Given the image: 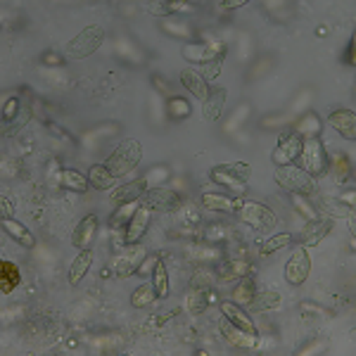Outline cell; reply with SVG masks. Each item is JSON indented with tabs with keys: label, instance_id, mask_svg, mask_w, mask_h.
I'll list each match as a JSON object with an SVG mask.
<instances>
[{
	"label": "cell",
	"instance_id": "cell-44",
	"mask_svg": "<svg viewBox=\"0 0 356 356\" xmlns=\"http://www.w3.org/2000/svg\"><path fill=\"white\" fill-rule=\"evenodd\" d=\"M17 110H19V102L14 100V98H10L8 100V105H5V110H3V117H5V121H14V115H17Z\"/></svg>",
	"mask_w": 356,
	"mask_h": 356
},
{
	"label": "cell",
	"instance_id": "cell-46",
	"mask_svg": "<svg viewBox=\"0 0 356 356\" xmlns=\"http://www.w3.org/2000/svg\"><path fill=\"white\" fill-rule=\"evenodd\" d=\"M0 204H3V219H12L14 217V207H12V202L8 199V195L0 197Z\"/></svg>",
	"mask_w": 356,
	"mask_h": 356
},
{
	"label": "cell",
	"instance_id": "cell-2",
	"mask_svg": "<svg viewBox=\"0 0 356 356\" xmlns=\"http://www.w3.org/2000/svg\"><path fill=\"white\" fill-rule=\"evenodd\" d=\"M140 159H143V145H140L138 140L128 138L117 145L115 152L107 157L105 164L117 178H121V176L131 174V171L140 164Z\"/></svg>",
	"mask_w": 356,
	"mask_h": 356
},
{
	"label": "cell",
	"instance_id": "cell-34",
	"mask_svg": "<svg viewBox=\"0 0 356 356\" xmlns=\"http://www.w3.org/2000/svg\"><path fill=\"white\" fill-rule=\"evenodd\" d=\"M0 271H3V276H0V288H3V293H12V290L19 285L17 266L10 264V261H3V264H0Z\"/></svg>",
	"mask_w": 356,
	"mask_h": 356
},
{
	"label": "cell",
	"instance_id": "cell-12",
	"mask_svg": "<svg viewBox=\"0 0 356 356\" xmlns=\"http://www.w3.org/2000/svg\"><path fill=\"white\" fill-rule=\"evenodd\" d=\"M150 219H152V212H150V209L145 207V204H140L138 212L133 214V219L128 221L126 233H123V237H121V245H138L140 237H143L145 230H148Z\"/></svg>",
	"mask_w": 356,
	"mask_h": 356
},
{
	"label": "cell",
	"instance_id": "cell-49",
	"mask_svg": "<svg viewBox=\"0 0 356 356\" xmlns=\"http://www.w3.org/2000/svg\"><path fill=\"white\" fill-rule=\"evenodd\" d=\"M43 59H50V62H55V64H59V57H57V55H52V52H48V55H46V57H43Z\"/></svg>",
	"mask_w": 356,
	"mask_h": 356
},
{
	"label": "cell",
	"instance_id": "cell-47",
	"mask_svg": "<svg viewBox=\"0 0 356 356\" xmlns=\"http://www.w3.org/2000/svg\"><path fill=\"white\" fill-rule=\"evenodd\" d=\"M247 0H228V3H219L217 8L221 10H237V8H245Z\"/></svg>",
	"mask_w": 356,
	"mask_h": 356
},
{
	"label": "cell",
	"instance_id": "cell-48",
	"mask_svg": "<svg viewBox=\"0 0 356 356\" xmlns=\"http://www.w3.org/2000/svg\"><path fill=\"white\" fill-rule=\"evenodd\" d=\"M339 202L349 204V207H354V190L352 192H344V195H339Z\"/></svg>",
	"mask_w": 356,
	"mask_h": 356
},
{
	"label": "cell",
	"instance_id": "cell-10",
	"mask_svg": "<svg viewBox=\"0 0 356 356\" xmlns=\"http://www.w3.org/2000/svg\"><path fill=\"white\" fill-rule=\"evenodd\" d=\"M219 333L230 347H237V349H257L259 347V337L257 333H247L242 328L233 326L226 316H221L219 321Z\"/></svg>",
	"mask_w": 356,
	"mask_h": 356
},
{
	"label": "cell",
	"instance_id": "cell-31",
	"mask_svg": "<svg viewBox=\"0 0 356 356\" xmlns=\"http://www.w3.org/2000/svg\"><path fill=\"white\" fill-rule=\"evenodd\" d=\"M138 207H140V199H136V202H126V204H117L115 214H112V219H110V226L112 228L128 226V221L133 219V214L138 212Z\"/></svg>",
	"mask_w": 356,
	"mask_h": 356
},
{
	"label": "cell",
	"instance_id": "cell-13",
	"mask_svg": "<svg viewBox=\"0 0 356 356\" xmlns=\"http://www.w3.org/2000/svg\"><path fill=\"white\" fill-rule=\"evenodd\" d=\"M245 199L226 195V192H204L202 195V207L209 212H221V214H237Z\"/></svg>",
	"mask_w": 356,
	"mask_h": 356
},
{
	"label": "cell",
	"instance_id": "cell-11",
	"mask_svg": "<svg viewBox=\"0 0 356 356\" xmlns=\"http://www.w3.org/2000/svg\"><path fill=\"white\" fill-rule=\"evenodd\" d=\"M145 259V250L140 245H126V250L115 259V276L117 278H128L138 273V266Z\"/></svg>",
	"mask_w": 356,
	"mask_h": 356
},
{
	"label": "cell",
	"instance_id": "cell-14",
	"mask_svg": "<svg viewBox=\"0 0 356 356\" xmlns=\"http://www.w3.org/2000/svg\"><path fill=\"white\" fill-rule=\"evenodd\" d=\"M95 235H98V217L88 214L79 221V226L72 233V245L77 250H90V245L95 242Z\"/></svg>",
	"mask_w": 356,
	"mask_h": 356
},
{
	"label": "cell",
	"instance_id": "cell-22",
	"mask_svg": "<svg viewBox=\"0 0 356 356\" xmlns=\"http://www.w3.org/2000/svg\"><path fill=\"white\" fill-rule=\"evenodd\" d=\"M181 83L186 86L188 90H190L192 95H195L197 100H207V95H209V83L204 81L202 77H199V72L197 69H192V67H188V69H183L181 72Z\"/></svg>",
	"mask_w": 356,
	"mask_h": 356
},
{
	"label": "cell",
	"instance_id": "cell-6",
	"mask_svg": "<svg viewBox=\"0 0 356 356\" xmlns=\"http://www.w3.org/2000/svg\"><path fill=\"white\" fill-rule=\"evenodd\" d=\"M140 204H145L150 212L176 214L181 209L183 199L176 190H169V188H148V192L140 197Z\"/></svg>",
	"mask_w": 356,
	"mask_h": 356
},
{
	"label": "cell",
	"instance_id": "cell-19",
	"mask_svg": "<svg viewBox=\"0 0 356 356\" xmlns=\"http://www.w3.org/2000/svg\"><path fill=\"white\" fill-rule=\"evenodd\" d=\"M333 230V219H321V221H309L306 228L301 230V240H304V247H316L318 242H323Z\"/></svg>",
	"mask_w": 356,
	"mask_h": 356
},
{
	"label": "cell",
	"instance_id": "cell-28",
	"mask_svg": "<svg viewBox=\"0 0 356 356\" xmlns=\"http://www.w3.org/2000/svg\"><path fill=\"white\" fill-rule=\"evenodd\" d=\"M255 293H257V280L255 276H242L240 283L235 285V293H233V301L240 306H250V301L255 299Z\"/></svg>",
	"mask_w": 356,
	"mask_h": 356
},
{
	"label": "cell",
	"instance_id": "cell-37",
	"mask_svg": "<svg viewBox=\"0 0 356 356\" xmlns=\"http://www.w3.org/2000/svg\"><path fill=\"white\" fill-rule=\"evenodd\" d=\"M212 285H214V276L209 271H195V276H192L190 285L188 288L190 290H199V293H212Z\"/></svg>",
	"mask_w": 356,
	"mask_h": 356
},
{
	"label": "cell",
	"instance_id": "cell-8",
	"mask_svg": "<svg viewBox=\"0 0 356 356\" xmlns=\"http://www.w3.org/2000/svg\"><path fill=\"white\" fill-rule=\"evenodd\" d=\"M309 273H311L309 250H306V247H297L293 257L288 259V264H285V280H288L290 285H295V288H299V285L306 283Z\"/></svg>",
	"mask_w": 356,
	"mask_h": 356
},
{
	"label": "cell",
	"instance_id": "cell-43",
	"mask_svg": "<svg viewBox=\"0 0 356 356\" xmlns=\"http://www.w3.org/2000/svg\"><path fill=\"white\" fill-rule=\"evenodd\" d=\"M226 233V228L224 226H209L207 230H204V237H207V242H219V240H224V235Z\"/></svg>",
	"mask_w": 356,
	"mask_h": 356
},
{
	"label": "cell",
	"instance_id": "cell-40",
	"mask_svg": "<svg viewBox=\"0 0 356 356\" xmlns=\"http://www.w3.org/2000/svg\"><path fill=\"white\" fill-rule=\"evenodd\" d=\"M188 252H190L192 259H207V261H212V259L219 257V250H214V247H202V245L190 247Z\"/></svg>",
	"mask_w": 356,
	"mask_h": 356
},
{
	"label": "cell",
	"instance_id": "cell-25",
	"mask_svg": "<svg viewBox=\"0 0 356 356\" xmlns=\"http://www.w3.org/2000/svg\"><path fill=\"white\" fill-rule=\"evenodd\" d=\"M90 266H93V252L90 250H79L77 259L72 261V266H69V285H79L81 280H83L86 273L90 271Z\"/></svg>",
	"mask_w": 356,
	"mask_h": 356
},
{
	"label": "cell",
	"instance_id": "cell-30",
	"mask_svg": "<svg viewBox=\"0 0 356 356\" xmlns=\"http://www.w3.org/2000/svg\"><path fill=\"white\" fill-rule=\"evenodd\" d=\"M59 183H62L67 190H74V192H86L88 190V176L79 174V171L74 169H62V178H59Z\"/></svg>",
	"mask_w": 356,
	"mask_h": 356
},
{
	"label": "cell",
	"instance_id": "cell-27",
	"mask_svg": "<svg viewBox=\"0 0 356 356\" xmlns=\"http://www.w3.org/2000/svg\"><path fill=\"white\" fill-rule=\"evenodd\" d=\"M318 212H323L328 219H354V207L339 202V199H318Z\"/></svg>",
	"mask_w": 356,
	"mask_h": 356
},
{
	"label": "cell",
	"instance_id": "cell-3",
	"mask_svg": "<svg viewBox=\"0 0 356 356\" xmlns=\"http://www.w3.org/2000/svg\"><path fill=\"white\" fill-rule=\"evenodd\" d=\"M276 183L280 188H285L288 192H293V195H299V197L316 195V178H311L297 164L276 166Z\"/></svg>",
	"mask_w": 356,
	"mask_h": 356
},
{
	"label": "cell",
	"instance_id": "cell-1",
	"mask_svg": "<svg viewBox=\"0 0 356 356\" xmlns=\"http://www.w3.org/2000/svg\"><path fill=\"white\" fill-rule=\"evenodd\" d=\"M297 166L306 171L311 178H321L330 171V159L326 155V148L318 138H301V152L297 157Z\"/></svg>",
	"mask_w": 356,
	"mask_h": 356
},
{
	"label": "cell",
	"instance_id": "cell-23",
	"mask_svg": "<svg viewBox=\"0 0 356 356\" xmlns=\"http://www.w3.org/2000/svg\"><path fill=\"white\" fill-rule=\"evenodd\" d=\"M3 230L8 233L10 237H12L17 245L26 247V250H31V247L36 245V237L31 235V230L26 228L24 224H19V221L14 219H3Z\"/></svg>",
	"mask_w": 356,
	"mask_h": 356
},
{
	"label": "cell",
	"instance_id": "cell-45",
	"mask_svg": "<svg viewBox=\"0 0 356 356\" xmlns=\"http://www.w3.org/2000/svg\"><path fill=\"white\" fill-rule=\"evenodd\" d=\"M178 110H181L183 117L190 115V107L186 105V100H183V98H174V100H171V112H174V115H178Z\"/></svg>",
	"mask_w": 356,
	"mask_h": 356
},
{
	"label": "cell",
	"instance_id": "cell-21",
	"mask_svg": "<svg viewBox=\"0 0 356 356\" xmlns=\"http://www.w3.org/2000/svg\"><path fill=\"white\" fill-rule=\"evenodd\" d=\"M226 88H209V95L202 105V117L204 121H217L224 112V105H226Z\"/></svg>",
	"mask_w": 356,
	"mask_h": 356
},
{
	"label": "cell",
	"instance_id": "cell-17",
	"mask_svg": "<svg viewBox=\"0 0 356 356\" xmlns=\"http://www.w3.org/2000/svg\"><path fill=\"white\" fill-rule=\"evenodd\" d=\"M221 316H226L230 323H233V326L242 328V330H247V333H257V328H255V321H252V316L247 314V311L242 309L240 304H235L233 299H230V301H221Z\"/></svg>",
	"mask_w": 356,
	"mask_h": 356
},
{
	"label": "cell",
	"instance_id": "cell-38",
	"mask_svg": "<svg viewBox=\"0 0 356 356\" xmlns=\"http://www.w3.org/2000/svg\"><path fill=\"white\" fill-rule=\"evenodd\" d=\"M311 128H314V133L318 136V131H321V121H318V117L314 115V112H311V115H306L304 119H301L299 126H297L295 131L299 133L301 138H314V136H311Z\"/></svg>",
	"mask_w": 356,
	"mask_h": 356
},
{
	"label": "cell",
	"instance_id": "cell-26",
	"mask_svg": "<svg viewBox=\"0 0 356 356\" xmlns=\"http://www.w3.org/2000/svg\"><path fill=\"white\" fill-rule=\"evenodd\" d=\"M88 183L95 188V190H110L117 183V176L107 169V164H93L88 169Z\"/></svg>",
	"mask_w": 356,
	"mask_h": 356
},
{
	"label": "cell",
	"instance_id": "cell-24",
	"mask_svg": "<svg viewBox=\"0 0 356 356\" xmlns=\"http://www.w3.org/2000/svg\"><path fill=\"white\" fill-rule=\"evenodd\" d=\"M280 301H283L280 293H276V290H268V293L255 295V299L250 301V306H247V309H250L252 314H266V311H278L280 309Z\"/></svg>",
	"mask_w": 356,
	"mask_h": 356
},
{
	"label": "cell",
	"instance_id": "cell-15",
	"mask_svg": "<svg viewBox=\"0 0 356 356\" xmlns=\"http://www.w3.org/2000/svg\"><path fill=\"white\" fill-rule=\"evenodd\" d=\"M328 121H330V126L335 128L342 138H347V140L356 138V115H354V110H333L330 115H328Z\"/></svg>",
	"mask_w": 356,
	"mask_h": 356
},
{
	"label": "cell",
	"instance_id": "cell-7",
	"mask_svg": "<svg viewBox=\"0 0 356 356\" xmlns=\"http://www.w3.org/2000/svg\"><path fill=\"white\" fill-rule=\"evenodd\" d=\"M237 217H240L242 224L252 226L255 230H264V233L273 230V226H276L278 221L276 214H273L266 204H259V202H242V207L237 209Z\"/></svg>",
	"mask_w": 356,
	"mask_h": 356
},
{
	"label": "cell",
	"instance_id": "cell-39",
	"mask_svg": "<svg viewBox=\"0 0 356 356\" xmlns=\"http://www.w3.org/2000/svg\"><path fill=\"white\" fill-rule=\"evenodd\" d=\"M221 62H224V59H212V62H202L197 67V72H199V77H202L204 81H212V79H217L219 74H221Z\"/></svg>",
	"mask_w": 356,
	"mask_h": 356
},
{
	"label": "cell",
	"instance_id": "cell-20",
	"mask_svg": "<svg viewBox=\"0 0 356 356\" xmlns=\"http://www.w3.org/2000/svg\"><path fill=\"white\" fill-rule=\"evenodd\" d=\"M148 192V181L145 178H138V181H131V183H123L119 186L115 192H112V199L117 204H126V202H136Z\"/></svg>",
	"mask_w": 356,
	"mask_h": 356
},
{
	"label": "cell",
	"instance_id": "cell-36",
	"mask_svg": "<svg viewBox=\"0 0 356 356\" xmlns=\"http://www.w3.org/2000/svg\"><path fill=\"white\" fill-rule=\"evenodd\" d=\"M190 5L188 3H152L150 5V12L166 17V14H178V12H190Z\"/></svg>",
	"mask_w": 356,
	"mask_h": 356
},
{
	"label": "cell",
	"instance_id": "cell-9",
	"mask_svg": "<svg viewBox=\"0 0 356 356\" xmlns=\"http://www.w3.org/2000/svg\"><path fill=\"white\" fill-rule=\"evenodd\" d=\"M301 152V136L295 131H285L283 136L278 138V145L276 150H273L271 159L276 166H285V164H295L297 157H299Z\"/></svg>",
	"mask_w": 356,
	"mask_h": 356
},
{
	"label": "cell",
	"instance_id": "cell-33",
	"mask_svg": "<svg viewBox=\"0 0 356 356\" xmlns=\"http://www.w3.org/2000/svg\"><path fill=\"white\" fill-rule=\"evenodd\" d=\"M155 299H157V295H155V285L152 283H143L140 288L133 290V295H131L133 309H145V306H150Z\"/></svg>",
	"mask_w": 356,
	"mask_h": 356
},
{
	"label": "cell",
	"instance_id": "cell-16",
	"mask_svg": "<svg viewBox=\"0 0 356 356\" xmlns=\"http://www.w3.org/2000/svg\"><path fill=\"white\" fill-rule=\"evenodd\" d=\"M183 55H186V59L197 64L212 62V59H224L226 46L224 43H207V46H195V50L192 48H183Z\"/></svg>",
	"mask_w": 356,
	"mask_h": 356
},
{
	"label": "cell",
	"instance_id": "cell-42",
	"mask_svg": "<svg viewBox=\"0 0 356 356\" xmlns=\"http://www.w3.org/2000/svg\"><path fill=\"white\" fill-rule=\"evenodd\" d=\"M157 261H159L157 255L150 257V259H143V264L138 266V276H152V271H155V266H157Z\"/></svg>",
	"mask_w": 356,
	"mask_h": 356
},
{
	"label": "cell",
	"instance_id": "cell-29",
	"mask_svg": "<svg viewBox=\"0 0 356 356\" xmlns=\"http://www.w3.org/2000/svg\"><path fill=\"white\" fill-rule=\"evenodd\" d=\"M290 245H293V235H290V233L271 235V237H266L264 242H259V255L271 257V255H276V252L285 250V247H290Z\"/></svg>",
	"mask_w": 356,
	"mask_h": 356
},
{
	"label": "cell",
	"instance_id": "cell-32",
	"mask_svg": "<svg viewBox=\"0 0 356 356\" xmlns=\"http://www.w3.org/2000/svg\"><path fill=\"white\" fill-rule=\"evenodd\" d=\"M152 285H155V295H157V299H166L169 297V273H166V266L164 261H157V266H155L152 271Z\"/></svg>",
	"mask_w": 356,
	"mask_h": 356
},
{
	"label": "cell",
	"instance_id": "cell-5",
	"mask_svg": "<svg viewBox=\"0 0 356 356\" xmlns=\"http://www.w3.org/2000/svg\"><path fill=\"white\" fill-rule=\"evenodd\" d=\"M214 183H221V186H228L233 190H242L245 183L250 181L252 176V166L245 164V161H230V164H217L212 171H209Z\"/></svg>",
	"mask_w": 356,
	"mask_h": 356
},
{
	"label": "cell",
	"instance_id": "cell-41",
	"mask_svg": "<svg viewBox=\"0 0 356 356\" xmlns=\"http://www.w3.org/2000/svg\"><path fill=\"white\" fill-rule=\"evenodd\" d=\"M304 199H306V197H299V195H297V197H295V209H297V212H299L304 219L314 221V219H316V209L309 207V204H306Z\"/></svg>",
	"mask_w": 356,
	"mask_h": 356
},
{
	"label": "cell",
	"instance_id": "cell-35",
	"mask_svg": "<svg viewBox=\"0 0 356 356\" xmlns=\"http://www.w3.org/2000/svg\"><path fill=\"white\" fill-rule=\"evenodd\" d=\"M207 301H209V293H199V290H190L188 288L186 295V309L190 314H202L207 309Z\"/></svg>",
	"mask_w": 356,
	"mask_h": 356
},
{
	"label": "cell",
	"instance_id": "cell-18",
	"mask_svg": "<svg viewBox=\"0 0 356 356\" xmlns=\"http://www.w3.org/2000/svg\"><path fill=\"white\" fill-rule=\"evenodd\" d=\"M250 273H255L250 261H245V259H228V261H224L219 266L217 278L221 283H230V280H240L242 276H250Z\"/></svg>",
	"mask_w": 356,
	"mask_h": 356
},
{
	"label": "cell",
	"instance_id": "cell-4",
	"mask_svg": "<svg viewBox=\"0 0 356 356\" xmlns=\"http://www.w3.org/2000/svg\"><path fill=\"white\" fill-rule=\"evenodd\" d=\"M102 41H105V29L98 24H90V26H86L81 34L74 36L67 46H64V55L72 57V59L90 57L102 46Z\"/></svg>",
	"mask_w": 356,
	"mask_h": 356
}]
</instances>
